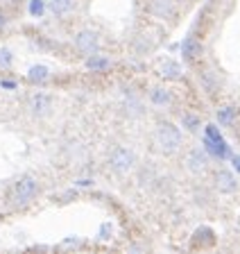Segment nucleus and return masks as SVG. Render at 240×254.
I'll list each match as a JSON object with an SVG mask.
<instances>
[{
	"mask_svg": "<svg viewBox=\"0 0 240 254\" xmlns=\"http://www.w3.org/2000/svg\"><path fill=\"white\" fill-rule=\"evenodd\" d=\"M39 193V182L34 180L32 175H25L14 184L11 189V204L14 206H25L27 202H32L34 195Z\"/></svg>",
	"mask_w": 240,
	"mask_h": 254,
	"instance_id": "obj_1",
	"label": "nucleus"
},
{
	"mask_svg": "<svg viewBox=\"0 0 240 254\" xmlns=\"http://www.w3.org/2000/svg\"><path fill=\"white\" fill-rule=\"evenodd\" d=\"M156 143H159L161 150H166V152L179 150V145H182V132H179V127H175L172 123H161V125L156 127Z\"/></svg>",
	"mask_w": 240,
	"mask_h": 254,
	"instance_id": "obj_2",
	"label": "nucleus"
},
{
	"mask_svg": "<svg viewBox=\"0 0 240 254\" xmlns=\"http://www.w3.org/2000/svg\"><path fill=\"white\" fill-rule=\"evenodd\" d=\"M109 164H111V170H116L118 175H125L134 168V164H136V154H134L132 150H127V148L120 145V148H116L111 152Z\"/></svg>",
	"mask_w": 240,
	"mask_h": 254,
	"instance_id": "obj_3",
	"label": "nucleus"
},
{
	"mask_svg": "<svg viewBox=\"0 0 240 254\" xmlns=\"http://www.w3.org/2000/svg\"><path fill=\"white\" fill-rule=\"evenodd\" d=\"M97 43H100V39H97V34L93 30H82L75 37V48L82 55H86V57H91V55L97 53Z\"/></svg>",
	"mask_w": 240,
	"mask_h": 254,
	"instance_id": "obj_4",
	"label": "nucleus"
},
{
	"mask_svg": "<svg viewBox=\"0 0 240 254\" xmlns=\"http://www.w3.org/2000/svg\"><path fill=\"white\" fill-rule=\"evenodd\" d=\"M27 109L32 111L34 116H48L52 111V98L48 93H32L27 98Z\"/></svg>",
	"mask_w": 240,
	"mask_h": 254,
	"instance_id": "obj_5",
	"label": "nucleus"
},
{
	"mask_svg": "<svg viewBox=\"0 0 240 254\" xmlns=\"http://www.w3.org/2000/svg\"><path fill=\"white\" fill-rule=\"evenodd\" d=\"M202 41L197 37L188 34L186 39L182 41V55H184V62H195V59L202 57Z\"/></svg>",
	"mask_w": 240,
	"mask_h": 254,
	"instance_id": "obj_6",
	"label": "nucleus"
},
{
	"mask_svg": "<svg viewBox=\"0 0 240 254\" xmlns=\"http://www.w3.org/2000/svg\"><path fill=\"white\" fill-rule=\"evenodd\" d=\"M149 11H152L156 18H172L177 11L175 0H152V2H149Z\"/></svg>",
	"mask_w": 240,
	"mask_h": 254,
	"instance_id": "obj_7",
	"label": "nucleus"
},
{
	"mask_svg": "<svg viewBox=\"0 0 240 254\" xmlns=\"http://www.w3.org/2000/svg\"><path fill=\"white\" fill-rule=\"evenodd\" d=\"M215 184H218V189L224 190V193H234V190L238 189V182H236V177L229 173V170H218Z\"/></svg>",
	"mask_w": 240,
	"mask_h": 254,
	"instance_id": "obj_8",
	"label": "nucleus"
},
{
	"mask_svg": "<svg viewBox=\"0 0 240 254\" xmlns=\"http://www.w3.org/2000/svg\"><path fill=\"white\" fill-rule=\"evenodd\" d=\"M86 68L93 70V73H107L111 68V59L109 57H102V55H91V57L86 59Z\"/></svg>",
	"mask_w": 240,
	"mask_h": 254,
	"instance_id": "obj_9",
	"label": "nucleus"
},
{
	"mask_svg": "<svg viewBox=\"0 0 240 254\" xmlns=\"http://www.w3.org/2000/svg\"><path fill=\"white\" fill-rule=\"evenodd\" d=\"M215 116H218V123L222 127H231L236 121H238V109H236V107H231V105H224V107H220V109H218V114H215Z\"/></svg>",
	"mask_w": 240,
	"mask_h": 254,
	"instance_id": "obj_10",
	"label": "nucleus"
},
{
	"mask_svg": "<svg viewBox=\"0 0 240 254\" xmlns=\"http://www.w3.org/2000/svg\"><path fill=\"white\" fill-rule=\"evenodd\" d=\"M149 100L156 107H168L172 102V93L168 89H163V86H156V89L149 91Z\"/></svg>",
	"mask_w": 240,
	"mask_h": 254,
	"instance_id": "obj_11",
	"label": "nucleus"
},
{
	"mask_svg": "<svg viewBox=\"0 0 240 254\" xmlns=\"http://www.w3.org/2000/svg\"><path fill=\"white\" fill-rule=\"evenodd\" d=\"M48 7L54 16H68L75 9V0H48Z\"/></svg>",
	"mask_w": 240,
	"mask_h": 254,
	"instance_id": "obj_12",
	"label": "nucleus"
},
{
	"mask_svg": "<svg viewBox=\"0 0 240 254\" xmlns=\"http://www.w3.org/2000/svg\"><path fill=\"white\" fill-rule=\"evenodd\" d=\"M48 77H50V68L43 66V64H37V66H32V68L27 70V79L34 82V84H43Z\"/></svg>",
	"mask_w": 240,
	"mask_h": 254,
	"instance_id": "obj_13",
	"label": "nucleus"
},
{
	"mask_svg": "<svg viewBox=\"0 0 240 254\" xmlns=\"http://www.w3.org/2000/svg\"><path fill=\"white\" fill-rule=\"evenodd\" d=\"M188 168L195 170V173H202V170L206 168V157L202 154V150H192V152L188 154Z\"/></svg>",
	"mask_w": 240,
	"mask_h": 254,
	"instance_id": "obj_14",
	"label": "nucleus"
},
{
	"mask_svg": "<svg viewBox=\"0 0 240 254\" xmlns=\"http://www.w3.org/2000/svg\"><path fill=\"white\" fill-rule=\"evenodd\" d=\"M161 75L166 79H179L182 77V66H179V62H166L161 66Z\"/></svg>",
	"mask_w": 240,
	"mask_h": 254,
	"instance_id": "obj_15",
	"label": "nucleus"
},
{
	"mask_svg": "<svg viewBox=\"0 0 240 254\" xmlns=\"http://www.w3.org/2000/svg\"><path fill=\"white\" fill-rule=\"evenodd\" d=\"M27 11H30L32 18H41V16L46 14V0H30Z\"/></svg>",
	"mask_w": 240,
	"mask_h": 254,
	"instance_id": "obj_16",
	"label": "nucleus"
},
{
	"mask_svg": "<svg viewBox=\"0 0 240 254\" xmlns=\"http://www.w3.org/2000/svg\"><path fill=\"white\" fill-rule=\"evenodd\" d=\"M11 64H14V55H11V50H7V48H0V68L9 70Z\"/></svg>",
	"mask_w": 240,
	"mask_h": 254,
	"instance_id": "obj_17",
	"label": "nucleus"
},
{
	"mask_svg": "<svg viewBox=\"0 0 240 254\" xmlns=\"http://www.w3.org/2000/svg\"><path fill=\"white\" fill-rule=\"evenodd\" d=\"M182 123H184V127H186L188 132H195V129L199 127V118H197V116H192V114H184Z\"/></svg>",
	"mask_w": 240,
	"mask_h": 254,
	"instance_id": "obj_18",
	"label": "nucleus"
},
{
	"mask_svg": "<svg viewBox=\"0 0 240 254\" xmlns=\"http://www.w3.org/2000/svg\"><path fill=\"white\" fill-rule=\"evenodd\" d=\"M204 136L206 138H211V141H215V143H220V141H224L222 138V134H220V129L215 125H206L204 127Z\"/></svg>",
	"mask_w": 240,
	"mask_h": 254,
	"instance_id": "obj_19",
	"label": "nucleus"
},
{
	"mask_svg": "<svg viewBox=\"0 0 240 254\" xmlns=\"http://www.w3.org/2000/svg\"><path fill=\"white\" fill-rule=\"evenodd\" d=\"M199 82L204 84V89H206L208 93H213V91H215V79L211 77V73H202V75H199Z\"/></svg>",
	"mask_w": 240,
	"mask_h": 254,
	"instance_id": "obj_20",
	"label": "nucleus"
},
{
	"mask_svg": "<svg viewBox=\"0 0 240 254\" xmlns=\"http://www.w3.org/2000/svg\"><path fill=\"white\" fill-rule=\"evenodd\" d=\"M0 89H5V91H16V89H18V82H16V79H0Z\"/></svg>",
	"mask_w": 240,
	"mask_h": 254,
	"instance_id": "obj_21",
	"label": "nucleus"
},
{
	"mask_svg": "<svg viewBox=\"0 0 240 254\" xmlns=\"http://www.w3.org/2000/svg\"><path fill=\"white\" fill-rule=\"evenodd\" d=\"M231 161H234V168L240 173V154H234V157H231Z\"/></svg>",
	"mask_w": 240,
	"mask_h": 254,
	"instance_id": "obj_22",
	"label": "nucleus"
},
{
	"mask_svg": "<svg viewBox=\"0 0 240 254\" xmlns=\"http://www.w3.org/2000/svg\"><path fill=\"white\" fill-rule=\"evenodd\" d=\"M75 184H77V186H91V184H93V180H86V177H84V180H77Z\"/></svg>",
	"mask_w": 240,
	"mask_h": 254,
	"instance_id": "obj_23",
	"label": "nucleus"
},
{
	"mask_svg": "<svg viewBox=\"0 0 240 254\" xmlns=\"http://www.w3.org/2000/svg\"><path fill=\"white\" fill-rule=\"evenodd\" d=\"M5 25H7V16L2 14V11H0V30H2Z\"/></svg>",
	"mask_w": 240,
	"mask_h": 254,
	"instance_id": "obj_24",
	"label": "nucleus"
}]
</instances>
